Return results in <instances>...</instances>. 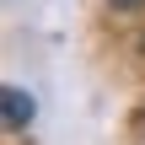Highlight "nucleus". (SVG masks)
<instances>
[{
	"label": "nucleus",
	"instance_id": "obj_1",
	"mask_svg": "<svg viewBox=\"0 0 145 145\" xmlns=\"http://www.w3.org/2000/svg\"><path fill=\"white\" fill-rule=\"evenodd\" d=\"M0 108H5V129H11V135L32 124V97H27L22 86H5V91H0Z\"/></svg>",
	"mask_w": 145,
	"mask_h": 145
},
{
	"label": "nucleus",
	"instance_id": "obj_2",
	"mask_svg": "<svg viewBox=\"0 0 145 145\" xmlns=\"http://www.w3.org/2000/svg\"><path fill=\"white\" fill-rule=\"evenodd\" d=\"M113 5H124V11H129V5H145V0H113Z\"/></svg>",
	"mask_w": 145,
	"mask_h": 145
}]
</instances>
